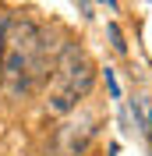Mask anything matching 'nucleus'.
Returning a JSON list of instances; mask_svg holds the SVG:
<instances>
[{"label": "nucleus", "mask_w": 152, "mask_h": 156, "mask_svg": "<svg viewBox=\"0 0 152 156\" xmlns=\"http://www.w3.org/2000/svg\"><path fill=\"white\" fill-rule=\"evenodd\" d=\"M92 82H95V68L88 60V53L78 43L60 46V53L53 57V68H50L46 110L50 114H71L92 92Z\"/></svg>", "instance_id": "obj_2"}, {"label": "nucleus", "mask_w": 152, "mask_h": 156, "mask_svg": "<svg viewBox=\"0 0 152 156\" xmlns=\"http://www.w3.org/2000/svg\"><path fill=\"white\" fill-rule=\"evenodd\" d=\"M53 53L46 29L32 18H7L0 36V85L7 96H29L39 82L50 78Z\"/></svg>", "instance_id": "obj_1"}, {"label": "nucleus", "mask_w": 152, "mask_h": 156, "mask_svg": "<svg viewBox=\"0 0 152 156\" xmlns=\"http://www.w3.org/2000/svg\"><path fill=\"white\" fill-rule=\"evenodd\" d=\"M134 117H138L142 131L152 138V99L149 96H134Z\"/></svg>", "instance_id": "obj_3"}, {"label": "nucleus", "mask_w": 152, "mask_h": 156, "mask_svg": "<svg viewBox=\"0 0 152 156\" xmlns=\"http://www.w3.org/2000/svg\"><path fill=\"white\" fill-rule=\"evenodd\" d=\"M4 21H7V18H0V36H4Z\"/></svg>", "instance_id": "obj_6"}, {"label": "nucleus", "mask_w": 152, "mask_h": 156, "mask_svg": "<svg viewBox=\"0 0 152 156\" xmlns=\"http://www.w3.org/2000/svg\"><path fill=\"white\" fill-rule=\"evenodd\" d=\"M110 39H113V50H117V53H124V50H127V43H124V36H120V29H117V25H110Z\"/></svg>", "instance_id": "obj_4"}, {"label": "nucleus", "mask_w": 152, "mask_h": 156, "mask_svg": "<svg viewBox=\"0 0 152 156\" xmlns=\"http://www.w3.org/2000/svg\"><path fill=\"white\" fill-rule=\"evenodd\" d=\"M106 85H110L113 96H120V85H117V78H113V71H110V68H106Z\"/></svg>", "instance_id": "obj_5"}, {"label": "nucleus", "mask_w": 152, "mask_h": 156, "mask_svg": "<svg viewBox=\"0 0 152 156\" xmlns=\"http://www.w3.org/2000/svg\"><path fill=\"white\" fill-rule=\"evenodd\" d=\"M81 7H85V14H88V0H81Z\"/></svg>", "instance_id": "obj_7"}]
</instances>
